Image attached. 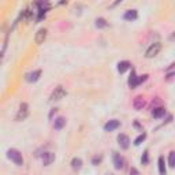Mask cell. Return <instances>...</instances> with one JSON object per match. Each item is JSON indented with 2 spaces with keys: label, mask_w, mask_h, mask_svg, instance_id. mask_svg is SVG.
Returning a JSON list of instances; mask_svg holds the SVG:
<instances>
[{
  "label": "cell",
  "mask_w": 175,
  "mask_h": 175,
  "mask_svg": "<svg viewBox=\"0 0 175 175\" xmlns=\"http://www.w3.org/2000/svg\"><path fill=\"white\" fill-rule=\"evenodd\" d=\"M7 157H8L11 162L15 163L17 166L23 164V157H22V153L18 149H8L7 151Z\"/></svg>",
  "instance_id": "obj_1"
},
{
  "label": "cell",
  "mask_w": 175,
  "mask_h": 175,
  "mask_svg": "<svg viewBox=\"0 0 175 175\" xmlns=\"http://www.w3.org/2000/svg\"><path fill=\"white\" fill-rule=\"evenodd\" d=\"M160 49H162V44L160 43H153L152 45L148 48L147 52H145V56H147L148 59H151V58H155L156 55L160 52Z\"/></svg>",
  "instance_id": "obj_2"
},
{
  "label": "cell",
  "mask_w": 175,
  "mask_h": 175,
  "mask_svg": "<svg viewBox=\"0 0 175 175\" xmlns=\"http://www.w3.org/2000/svg\"><path fill=\"white\" fill-rule=\"evenodd\" d=\"M28 115H29V106L26 103H22L21 107H19V110H18V114H17L15 119H17L18 122L25 121V119L28 118Z\"/></svg>",
  "instance_id": "obj_3"
},
{
  "label": "cell",
  "mask_w": 175,
  "mask_h": 175,
  "mask_svg": "<svg viewBox=\"0 0 175 175\" xmlns=\"http://www.w3.org/2000/svg\"><path fill=\"white\" fill-rule=\"evenodd\" d=\"M64 96H66V89L63 86H56L55 88V90L52 92V95H51V100L58 101V100H62Z\"/></svg>",
  "instance_id": "obj_4"
},
{
  "label": "cell",
  "mask_w": 175,
  "mask_h": 175,
  "mask_svg": "<svg viewBox=\"0 0 175 175\" xmlns=\"http://www.w3.org/2000/svg\"><path fill=\"white\" fill-rule=\"evenodd\" d=\"M114 164H115V168L116 170H123L126 167V160H125V157H122L121 155L115 153L114 155Z\"/></svg>",
  "instance_id": "obj_5"
},
{
  "label": "cell",
  "mask_w": 175,
  "mask_h": 175,
  "mask_svg": "<svg viewBox=\"0 0 175 175\" xmlns=\"http://www.w3.org/2000/svg\"><path fill=\"white\" fill-rule=\"evenodd\" d=\"M47 34H48L47 29H44V28L40 29V30L36 33V37H34L36 44H43L44 41H45V39H47Z\"/></svg>",
  "instance_id": "obj_6"
},
{
  "label": "cell",
  "mask_w": 175,
  "mask_h": 175,
  "mask_svg": "<svg viewBox=\"0 0 175 175\" xmlns=\"http://www.w3.org/2000/svg\"><path fill=\"white\" fill-rule=\"evenodd\" d=\"M145 106H147V101H145V99L142 97V96H137V97L134 99V101H133V107H134V108H136L137 111L142 110Z\"/></svg>",
  "instance_id": "obj_7"
},
{
  "label": "cell",
  "mask_w": 175,
  "mask_h": 175,
  "mask_svg": "<svg viewBox=\"0 0 175 175\" xmlns=\"http://www.w3.org/2000/svg\"><path fill=\"white\" fill-rule=\"evenodd\" d=\"M119 126H121V122L116 121V119H112V121L107 122V123L104 125V130H106V131H114V130H116Z\"/></svg>",
  "instance_id": "obj_8"
},
{
  "label": "cell",
  "mask_w": 175,
  "mask_h": 175,
  "mask_svg": "<svg viewBox=\"0 0 175 175\" xmlns=\"http://www.w3.org/2000/svg\"><path fill=\"white\" fill-rule=\"evenodd\" d=\"M118 144L121 145V148L127 149L129 145H130V138L126 136V134H119V136H118Z\"/></svg>",
  "instance_id": "obj_9"
},
{
  "label": "cell",
  "mask_w": 175,
  "mask_h": 175,
  "mask_svg": "<svg viewBox=\"0 0 175 175\" xmlns=\"http://www.w3.org/2000/svg\"><path fill=\"white\" fill-rule=\"evenodd\" d=\"M41 159H43L44 166H49V164H52V163H54V160H55V155L52 153V152H45V153H43Z\"/></svg>",
  "instance_id": "obj_10"
},
{
  "label": "cell",
  "mask_w": 175,
  "mask_h": 175,
  "mask_svg": "<svg viewBox=\"0 0 175 175\" xmlns=\"http://www.w3.org/2000/svg\"><path fill=\"white\" fill-rule=\"evenodd\" d=\"M40 75H41V70H34L26 75V80H28V82H36V81H39Z\"/></svg>",
  "instance_id": "obj_11"
},
{
  "label": "cell",
  "mask_w": 175,
  "mask_h": 175,
  "mask_svg": "<svg viewBox=\"0 0 175 175\" xmlns=\"http://www.w3.org/2000/svg\"><path fill=\"white\" fill-rule=\"evenodd\" d=\"M66 126V118H63V116H59L55 119V122H54V129H56V130H62L63 127Z\"/></svg>",
  "instance_id": "obj_12"
},
{
  "label": "cell",
  "mask_w": 175,
  "mask_h": 175,
  "mask_svg": "<svg viewBox=\"0 0 175 175\" xmlns=\"http://www.w3.org/2000/svg\"><path fill=\"white\" fill-rule=\"evenodd\" d=\"M129 69H130V63L127 60H123V62H119L118 63V71L121 73V74L126 73Z\"/></svg>",
  "instance_id": "obj_13"
},
{
  "label": "cell",
  "mask_w": 175,
  "mask_h": 175,
  "mask_svg": "<svg viewBox=\"0 0 175 175\" xmlns=\"http://www.w3.org/2000/svg\"><path fill=\"white\" fill-rule=\"evenodd\" d=\"M164 114H166V108H164V107H157V108H155L153 111H152V115H153V118H156V119L164 116Z\"/></svg>",
  "instance_id": "obj_14"
},
{
  "label": "cell",
  "mask_w": 175,
  "mask_h": 175,
  "mask_svg": "<svg viewBox=\"0 0 175 175\" xmlns=\"http://www.w3.org/2000/svg\"><path fill=\"white\" fill-rule=\"evenodd\" d=\"M129 85H130V88L138 86V75H137L134 71H131V75H130V78H129Z\"/></svg>",
  "instance_id": "obj_15"
},
{
  "label": "cell",
  "mask_w": 175,
  "mask_h": 175,
  "mask_svg": "<svg viewBox=\"0 0 175 175\" xmlns=\"http://www.w3.org/2000/svg\"><path fill=\"white\" fill-rule=\"evenodd\" d=\"M123 18L126 21H134V19H137V11L136 10H129V11H126L125 13V15Z\"/></svg>",
  "instance_id": "obj_16"
},
{
  "label": "cell",
  "mask_w": 175,
  "mask_h": 175,
  "mask_svg": "<svg viewBox=\"0 0 175 175\" xmlns=\"http://www.w3.org/2000/svg\"><path fill=\"white\" fill-rule=\"evenodd\" d=\"M159 172H160V175H166L167 174L166 164H164V157H163V156H160L159 157Z\"/></svg>",
  "instance_id": "obj_17"
},
{
  "label": "cell",
  "mask_w": 175,
  "mask_h": 175,
  "mask_svg": "<svg viewBox=\"0 0 175 175\" xmlns=\"http://www.w3.org/2000/svg\"><path fill=\"white\" fill-rule=\"evenodd\" d=\"M71 167L74 170H80L81 167H82V160H81L80 157H74L71 160Z\"/></svg>",
  "instance_id": "obj_18"
},
{
  "label": "cell",
  "mask_w": 175,
  "mask_h": 175,
  "mask_svg": "<svg viewBox=\"0 0 175 175\" xmlns=\"http://www.w3.org/2000/svg\"><path fill=\"white\" fill-rule=\"evenodd\" d=\"M96 26H97L99 29L106 28V26H107V21L104 19V18H97V19H96Z\"/></svg>",
  "instance_id": "obj_19"
},
{
  "label": "cell",
  "mask_w": 175,
  "mask_h": 175,
  "mask_svg": "<svg viewBox=\"0 0 175 175\" xmlns=\"http://www.w3.org/2000/svg\"><path fill=\"white\" fill-rule=\"evenodd\" d=\"M147 138V133H142V134H140L138 137H137L136 140H134V145H140L141 142H142V141Z\"/></svg>",
  "instance_id": "obj_20"
},
{
  "label": "cell",
  "mask_w": 175,
  "mask_h": 175,
  "mask_svg": "<svg viewBox=\"0 0 175 175\" xmlns=\"http://www.w3.org/2000/svg\"><path fill=\"white\" fill-rule=\"evenodd\" d=\"M168 166L170 167H174L175 166V152H170V156H168Z\"/></svg>",
  "instance_id": "obj_21"
},
{
  "label": "cell",
  "mask_w": 175,
  "mask_h": 175,
  "mask_svg": "<svg viewBox=\"0 0 175 175\" xmlns=\"http://www.w3.org/2000/svg\"><path fill=\"white\" fill-rule=\"evenodd\" d=\"M148 162H149V156H148V152H144L142 157H141V163H142L144 166H147Z\"/></svg>",
  "instance_id": "obj_22"
},
{
  "label": "cell",
  "mask_w": 175,
  "mask_h": 175,
  "mask_svg": "<svg viewBox=\"0 0 175 175\" xmlns=\"http://www.w3.org/2000/svg\"><path fill=\"white\" fill-rule=\"evenodd\" d=\"M147 80H148V75H147V74H144V75H140V77H138V85L142 84L144 81H147Z\"/></svg>",
  "instance_id": "obj_23"
},
{
  "label": "cell",
  "mask_w": 175,
  "mask_h": 175,
  "mask_svg": "<svg viewBox=\"0 0 175 175\" xmlns=\"http://www.w3.org/2000/svg\"><path fill=\"white\" fill-rule=\"evenodd\" d=\"M130 175H140V172H138V170L137 168L131 167V170H130Z\"/></svg>",
  "instance_id": "obj_24"
},
{
  "label": "cell",
  "mask_w": 175,
  "mask_h": 175,
  "mask_svg": "<svg viewBox=\"0 0 175 175\" xmlns=\"http://www.w3.org/2000/svg\"><path fill=\"white\" fill-rule=\"evenodd\" d=\"M100 160H101V157H95V159H93V163H95V164H97V162L100 163Z\"/></svg>",
  "instance_id": "obj_25"
}]
</instances>
